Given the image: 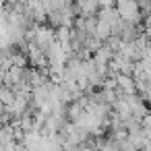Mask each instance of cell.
<instances>
[{"instance_id": "cell-1", "label": "cell", "mask_w": 151, "mask_h": 151, "mask_svg": "<svg viewBox=\"0 0 151 151\" xmlns=\"http://www.w3.org/2000/svg\"><path fill=\"white\" fill-rule=\"evenodd\" d=\"M118 13L124 21H132V23H139L141 21V4L139 0H128V2H118Z\"/></svg>"}, {"instance_id": "cell-2", "label": "cell", "mask_w": 151, "mask_h": 151, "mask_svg": "<svg viewBox=\"0 0 151 151\" xmlns=\"http://www.w3.org/2000/svg\"><path fill=\"white\" fill-rule=\"evenodd\" d=\"M17 99V91L9 85H0V104H4V106H11L13 101Z\"/></svg>"}, {"instance_id": "cell-3", "label": "cell", "mask_w": 151, "mask_h": 151, "mask_svg": "<svg viewBox=\"0 0 151 151\" xmlns=\"http://www.w3.org/2000/svg\"><path fill=\"white\" fill-rule=\"evenodd\" d=\"M95 37H99L101 42H106L110 35H112V27L108 25V23H104V21H99L97 19V25H95V33H93Z\"/></svg>"}]
</instances>
